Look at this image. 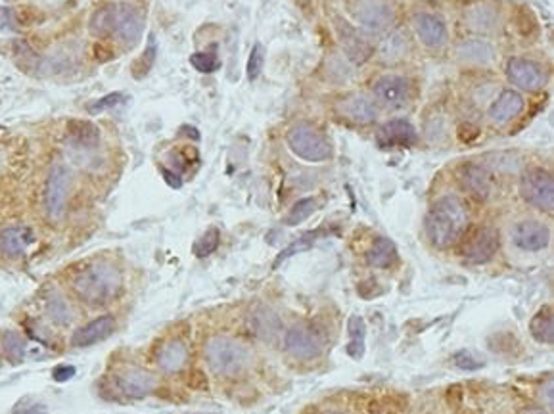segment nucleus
Masks as SVG:
<instances>
[{"label": "nucleus", "mask_w": 554, "mask_h": 414, "mask_svg": "<svg viewBox=\"0 0 554 414\" xmlns=\"http://www.w3.org/2000/svg\"><path fill=\"white\" fill-rule=\"evenodd\" d=\"M342 113L346 115L347 119L367 125V123H372L378 117V108L376 104L369 100L367 96L355 94L342 102Z\"/></svg>", "instance_id": "obj_21"}, {"label": "nucleus", "mask_w": 554, "mask_h": 414, "mask_svg": "<svg viewBox=\"0 0 554 414\" xmlns=\"http://www.w3.org/2000/svg\"><path fill=\"white\" fill-rule=\"evenodd\" d=\"M458 56L472 64H489L493 60V48L485 40L470 39L458 47Z\"/></svg>", "instance_id": "obj_26"}, {"label": "nucleus", "mask_w": 554, "mask_h": 414, "mask_svg": "<svg viewBox=\"0 0 554 414\" xmlns=\"http://www.w3.org/2000/svg\"><path fill=\"white\" fill-rule=\"evenodd\" d=\"M410 81L401 75H384L374 83V96L389 108H401L410 98Z\"/></svg>", "instance_id": "obj_11"}, {"label": "nucleus", "mask_w": 554, "mask_h": 414, "mask_svg": "<svg viewBox=\"0 0 554 414\" xmlns=\"http://www.w3.org/2000/svg\"><path fill=\"white\" fill-rule=\"evenodd\" d=\"M523 106H526V100H523V96L520 92L503 90L495 98V102L491 104L489 117L495 123H508V121H512L523 112Z\"/></svg>", "instance_id": "obj_18"}, {"label": "nucleus", "mask_w": 554, "mask_h": 414, "mask_svg": "<svg viewBox=\"0 0 554 414\" xmlns=\"http://www.w3.org/2000/svg\"><path fill=\"white\" fill-rule=\"evenodd\" d=\"M123 100H125L123 92H110L108 96H102V98H98V100H94V102H90L89 106H87V112L100 113V112H104V110H112V108H115V106H119Z\"/></svg>", "instance_id": "obj_39"}, {"label": "nucleus", "mask_w": 554, "mask_h": 414, "mask_svg": "<svg viewBox=\"0 0 554 414\" xmlns=\"http://www.w3.org/2000/svg\"><path fill=\"white\" fill-rule=\"evenodd\" d=\"M44 413H47V405H42L40 401L31 397L22 399V401L14 406V411H12V414H44Z\"/></svg>", "instance_id": "obj_41"}, {"label": "nucleus", "mask_w": 554, "mask_h": 414, "mask_svg": "<svg viewBox=\"0 0 554 414\" xmlns=\"http://www.w3.org/2000/svg\"><path fill=\"white\" fill-rule=\"evenodd\" d=\"M47 313L58 324H67L72 320V310L67 307L64 297H60V295H50L49 301H47Z\"/></svg>", "instance_id": "obj_32"}, {"label": "nucleus", "mask_w": 554, "mask_h": 414, "mask_svg": "<svg viewBox=\"0 0 554 414\" xmlns=\"http://www.w3.org/2000/svg\"><path fill=\"white\" fill-rule=\"evenodd\" d=\"M190 64H192V67L196 72L205 73V75L215 73L219 67H221L219 58L213 56V54H208V52H196V54H192V56H190Z\"/></svg>", "instance_id": "obj_35"}, {"label": "nucleus", "mask_w": 554, "mask_h": 414, "mask_svg": "<svg viewBox=\"0 0 554 414\" xmlns=\"http://www.w3.org/2000/svg\"><path fill=\"white\" fill-rule=\"evenodd\" d=\"M466 22L472 29L483 31V29H489L491 25L495 24V12L485 6H476L468 14H466Z\"/></svg>", "instance_id": "obj_31"}, {"label": "nucleus", "mask_w": 554, "mask_h": 414, "mask_svg": "<svg viewBox=\"0 0 554 414\" xmlns=\"http://www.w3.org/2000/svg\"><path fill=\"white\" fill-rule=\"evenodd\" d=\"M253 328L258 336H261L265 342H273L274 338L280 336L282 324L280 319L274 315L271 309H259L255 315H253Z\"/></svg>", "instance_id": "obj_27"}, {"label": "nucleus", "mask_w": 554, "mask_h": 414, "mask_svg": "<svg viewBox=\"0 0 554 414\" xmlns=\"http://www.w3.org/2000/svg\"><path fill=\"white\" fill-rule=\"evenodd\" d=\"M314 211H317V199L314 198L299 199L296 206L289 209L288 217H286V224H289V226H297V224H301L303 221H307L309 217L313 215Z\"/></svg>", "instance_id": "obj_30"}, {"label": "nucleus", "mask_w": 554, "mask_h": 414, "mask_svg": "<svg viewBox=\"0 0 554 414\" xmlns=\"http://www.w3.org/2000/svg\"><path fill=\"white\" fill-rule=\"evenodd\" d=\"M468 224V211L464 204L455 196H443L430 207L426 217L428 238L437 249L451 247L457 242Z\"/></svg>", "instance_id": "obj_2"}, {"label": "nucleus", "mask_w": 554, "mask_h": 414, "mask_svg": "<svg viewBox=\"0 0 554 414\" xmlns=\"http://www.w3.org/2000/svg\"><path fill=\"white\" fill-rule=\"evenodd\" d=\"M2 349L10 358H22L25 353V340L14 330H8L2 334Z\"/></svg>", "instance_id": "obj_34"}, {"label": "nucleus", "mask_w": 554, "mask_h": 414, "mask_svg": "<svg viewBox=\"0 0 554 414\" xmlns=\"http://www.w3.org/2000/svg\"><path fill=\"white\" fill-rule=\"evenodd\" d=\"M324 343H326L324 332L311 324H296L284 336L286 351L292 357L301 358V361H311V358L319 357L324 349Z\"/></svg>", "instance_id": "obj_8"}, {"label": "nucleus", "mask_w": 554, "mask_h": 414, "mask_svg": "<svg viewBox=\"0 0 554 414\" xmlns=\"http://www.w3.org/2000/svg\"><path fill=\"white\" fill-rule=\"evenodd\" d=\"M458 181L472 198L485 201L491 194V181L487 171L474 163H466L458 169Z\"/></svg>", "instance_id": "obj_17"}, {"label": "nucleus", "mask_w": 554, "mask_h": 414, "mask_svg": "<svg viewBox=\"0 0 554 414\" xmlns=\"http://www.w3.org/2000/svg\"><path fill=\"white\" fill-rule=\"evenodd\" d=\"M506 75L516 87L526 88V90H537L546 81V73L543 72V67L528 58H510L506 64Z\"/></svg>", "instance_id": "obj_10"}, {"label": "nucleus", "mask_w": 554, "mask_h": 414, "mask_svg": "<svg viewBox=\"0 0 554 414\" xmlns=\"http://www.w3.org/2000/svg\"><path fill=\"white\" fill-rule=\"evenodd\" d=\"M67 140L75 148H96L100 142V131L92 121L72 119L67 123Z\"/></svg>", "instance_id": "obj_22"}, {"label": "nucleus", "mask_w": 554, "mask_h": 414, "mask_svg": "<svg viewBox=\"0 0 554 414\" xmlns=\"http://www.w3.org/2000/svg\"><path fill=\"white\" fill-rule=\"evenodd\" d=\"M453 363H455V367H458L460 370H468V372L485 367L483 357H480L478 353H472V351H458L453 357Z\"/></svg>", "instance_id": "obj_36"}, {"label": "nucleus", "mask_w": 554, "mask_h": 414, "mask_svg": "<svg viewBox=\"0 0 554 414\" xmlns=\"http://www.w3.org/2000/svg\"><path fill=\"white\" fill-rule=\"evenodd\" d=\"M115 388L129 399H142L156 388V378L142 368H129L115 378Z\"/></svg>", "instance_id": "obj_14"}, {"label": "nucleus", "mask_w": 554, "mask_h": 414, "mask_svg": "<svg viewBox=\"0 0 554 414\" xmlns=\"http://www.w3.org/2000/svg\"><path fill=\"white\" fill-rule=\"evenodd\" d=\"M72 188V173L65 165H52L44 186V211L50 221H60L65 213Z\"/></svg>", "instance_id": "obj_7"}, {"label": "nucleus", "mask_w": 554, "mask_h": 414, "mask_svg": "<svg viewBox=\"0 0 554 414\" xmlns=\"http://www.w3.org/2000/svg\"><path fill=\"white\" fill-rule=\"evenodd\" d=\"M73 376H75V367H72V365H60L52 372V378L56 382H67V380H72Z\"/></svg>", "instance_id": "obj_42"}, {"label": "nucleus", "mask_w": 554, "mask_h": 414, "mask_svg": "<svg viewBox=\"0 0 554 414\" xmlns=\"http://www.w3.org/2000/svg\"><path fill=\"white\" fill-rule=\"evenodd\" d=\"M188 361V349L183 342H169L158 355V365L165 372H177L185 367Z\"/></svg>", "instance_id": "obj_23"}, {"label": "nucleus", "mask_w": 554, "mask_h": 414, "mask_svg": "<svg viewBox=\"0 0 554 414\" xmlns=\"http://www.w3.org/2000/svg\"><path fill=\"white\" fill-rule=\"evenodd\" d=\"M286 142L299 160L319 163V161H326L332 158V144L313 125L299 123L296 127H292L286 136Z\"/></svg>", "instance_id": "obj_5"}, {"label": "nucleus", "mask_w": 554, "mask_h": 414, "mask_svg": "<svg viewBox=\"0 0 554 414\" xmlns=\"http://www.w3.org/2000/svg\"><path fill=\"white\" fill-rule=\"evenodd\" d=\"M357 19L369 31H382L394 22V10L384 0H362L357 6Z\"/></svg>", "instance_id": "obj_13"}, {"label": "nucleus", "mask_w": 554, "mask_h": 414, "mask_svg": "<svg viewBox=\"0 0 554 414\" xmlns=\"http://www.w3.org/2000/svg\"><path fill=\"white\" fill-rule=\"evenodd\" d=\"M205 363L213 374L233 378L242 374L251 363L249 349L233 338H213L205 345Z\"/></svg>", "instance_id": "obj_4"}, {"label": "nucleus", "mask_w": 554, "mask_h": 414, "mask_svg": "<svg viewBox=\"0 0 554 414\" xmlns=\"http://www.w3.org/2000/svg\"><path fill=\"white\" fill-rule=\"evenodd\" d=\"M123 290L121 272L110 263H96L79 272L73 280V292L81 301L100 307L113 301Z\"/></svg>", "instance_id": "obj_3"}, {"label": "nucleus", "mask_w": 554, "mask_h": 414, "mask_svg": "<svg viewBox=\"0 0 554 414\" xmlns=\"http://www.w3.org/2000/svg\"><path fill=\"white\" fill-rule=\"evenodd\" d=\"M528 414H546V413H543V411H530Z\"/></svg>", "instance_id": "obj_44"}, {"label": "nucleus", "mask_w": 554, "mask_h": 414, "mask_svg": "<svg viewBox=\"0 0 554 414\" xmlns=\"http://www.w3.org/2000/svg\"><path fill=\"white\" fill-rule=\"evenodd\" d=\"M144 29V17L133 4H108L90 17V33L96 37H115L125 47H135Z\"/></svg>", "instance_id": "obj_1"}, {"label": "nucleus", "mask_w": 554, "mask_h": 414, "mask_svg": "<svg viewBox=\"0 0 554 414\" xmlns=\"http://www.w3.org/2000/svg\"><path fill=\"white\" fill-rule=\"evenodd\" d=\"M219 240H221V232H219L217 229H209V231L203 232L201 238L198 240L196 246H194V254H196V257H200V259L209 257V255L213 254V251L219 247Z\"/></svg>", "instance_id": "obj_33"}, {"label": "nucleus", "mask_w": 554, "mask_h": 414, "mask_svg": "<svg viewBox=\"0 0 554 414\" xmlns=\"http://www.w3.org/2000/svg\"><path fill=\"white\" fill-rule=\"evenodd\" d=\"M512 242L523 251H541L551 242V231L539 221H522L512 231Z\"/></svg>", "instance_id": "obj_12"}, {"label": "nucleus", "mask_w": 554, "mask_h": 414, "mask_svg": "<svg viewBox=\"0 0 554 414\" xmlns=\"http://www.w3.org/2000/svg\"><path fill=\"white\" fill-rule=\"evenodd\" d=\"M498 249V232L493 226H482L472 232L460 249V255L468 263L483 265L491 261Z\"/></svg>", "instance_id": "obj_9"}, {"label": "nucleus", "mask_w": 554, "mask_h": 414, "mask_svg": "<svg viewBox=\"0 0 554 414\" xmlns=\"http://www.w3.org/2000/svg\"><path fill=\"white\" fill-rule=\"evenodd\" d=\"M378 144L384 148H394V146H412L417 142V129L407 119H394L387 121L384 127L378 131Z\"/></svg>", "instance_id": "obj_15"}, {"label": "nucleus", "mask_w": 554, "mask_h": 414, "mask_svg": "<svg viewBox=\"0 0 554 414\" xmlns=\"http://www.w3.org/2000/svg\"><path fill=\"white\" fill-rule=\"evenodd\" d=\"M153 60H156V40H153V37H150V44L146 47L142 58L138 60L137 64L133 65V73H135L137 79L138 77H144L146 73L152 69Z\"/></svg>", "instance_id": "obj_38"}, {"label": "nucleus", "mask_w": 554, "mask_h": 414, "mask_svg": "<svg viewBox=\"0 0 554 414\" xmlns=\"http://www.w3.org/2000/svg\"><path fill=\"white\" fill-rule=\"evenodd\" d=\"M407 48H409L407 37L401 31H395L386 40H382L380 56L384 62H397V60H403V56L407 54Z\"/></svg>", "instance_id": "obj_28"}, {"label": "nucleus", "mask_w": 554, "mask_h": 414, "mask_svg": "<svg viewBox=\"0 0 554 414\" xmlns=\"http://www.w3.org/2000/svg\"><path fill=\"white\" fill-rule=\"evenodd\" d=\"M414 29H417L418 39L422 40L426 47L437 48L447 40L445 22L434 14H418L414 17Z\"/></svg>", "instance_id": "obj_19"}, {"label": "nucleus", "mask_w": 554, "mask_h": 414, "mask_svg": "<svg viewBox=\"0 0 554 414\" xmlns=\"http://www.w3.org/2000/svg\"><path fill=\"white\" fill-rule=\"evenodd\" d=\"M263 72V48L261 44H255L251 48L248 58V64H246V73H248V79H258L259 75Z\"/></svg>", "instance_id": "obj_40"}, {"label": "nucleus", "mask_w": 554, "mask_h": 414, "mask_svg": "<svg viewBox=\"0 0 554 414\" xmlns=\"http://www.w3.org/2000/svg\"><path fill=\"white\" fill-rule=\"evenodd\" d=\"M531 336L541 343H553L554 342V319L553 309L545 305L541 307L537 315L531 319L530 322Z\"/></svg>", "instance_id": "obj_25"}, {"label": "nucleus", "mask_w": 554, "mask_h": 414, "mask_svg": "<svg viewBox=\"0 0 554 414\" xmlns=\"http://www.w3.org/2000/svg\"><path fill=\"white\" fill-rule=\"evenodd\" d=\"M35 242V234L27 226H10L0 232V249L10 257L22 255Z\"/></svg>", "instance_id": "obj_20"}, {"label": "nucleus", "mask_w": 554, "mask_h": 414, "mask_svg": "<svg viewBox=\"0 0 554 414\" xmlns=\"http://www.w3.org/2000/svg\"><path fill=\"white\" fill-rule=\"evenodd\" d=\"M115 330V319L110 315H102L98 319L90 320L89 324L77 328L72 336V343L75 347H89L92 343L106 340Z\"/></svg>", "instance_id": "obj_16"}, {"label": "nucleus", "mask_w": 554, "mask_h": 414, "mask_svg": "<svg viewBox=\"0 0 554 414\" xmlns=\"http://www.w3.org/2000/svg\"><path fill=\"white\" fill-rule=\"evenodd\" d=\"M349 338H351V342L347 345L349 357L361 358L364 355V338H367V326L361 317L349 319Z\"/></svg>", "instance_id": "obj_29"}, {"label": "nucleus", "mask_w": 554, "mask_h": 414, "mask_svg": "<svg viewBox=\"0 0 554 414\" xmlns=\"http://www.w3.org/2000/svg\"><path fill=\"white\" fill-rule=\"evenodd\" d=\"M314 238H317V232H309V234H305L303 238L296 240V242H294V244H292L288 249H284V251L278 255V259L274 261V267L282 265V261H286V259H288V257H292V255H296V254H299V251H305V249H309V247L314 244Z\"/></svg>", "instance_id": "obj_37"}, {"label": "nucleus", "mask_w": 554, "mask_h": 414, "mask_svg": "<svg viewBox=\"0 0 554 414\" xmlns=\"http://www.w3.org/2000/svg\"><path fill=\"white\" fill-rule=\"evenodd\" d=\"M367 261L378 269H387L397 261V247L389 238H376L367 254Z\"/></svg>", "instance_id": "obj_24"}, {"label": "nucleus", "mask_w": 554, "mask_h": 414, "mask_svg": "<svg viewBox=\"0 0 554 414\" xmlns=\"http://www.w3.org/2000/svg\"><path fill=\"white\" fill-rule=\"evenodd\" d=\"M161 175H163V179H165V183H167L169 186H173V188H181V184H183L181 176H177L175 173H171V171H167V169H161Z\"/></svg>", "instance_id": "obj_43"}, {"label": "nucleus", "mask_w": 554, "mask_h": 414, "mask_svg": "<svg viewBox=\"0 0 554 414\" xmlns=\"http://www.w3.org/2000/svg\"><path fill=\"white\" fill-rule=\"evenodd\" d=\"M520 196L531 207L551 213L554 207V181L545 169H528L520 179Z\"/></svg>", "instance_id": "obj_6"}]
</instances>
